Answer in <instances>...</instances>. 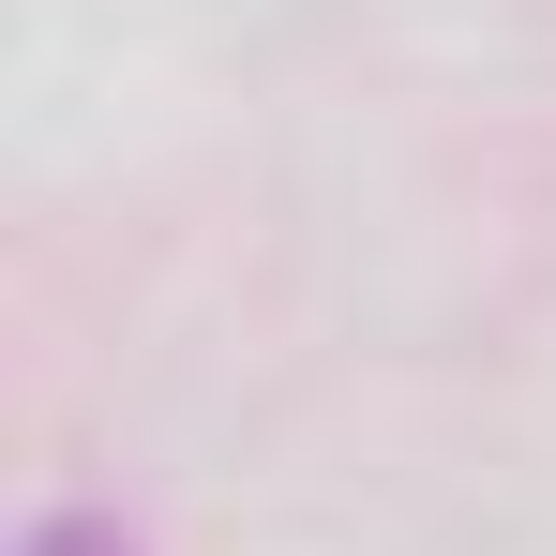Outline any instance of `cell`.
I'll use <instances>...</instances> for the list:
<instances>
[{"mask_svg":"<svg viewBox=\"0 0 556 556\" xmlns=\"http://www.w3.org/2000/svg\"><path fill=\"white\" fill-rule=\"evenodd\" d=\"M15 556H136V542H121L105 511H46V527H30V542H15Z\"/></svg>","mask_w":556,"mask_h":556,"instance_id":"obj_1","label":"cell"}]
</instances>
